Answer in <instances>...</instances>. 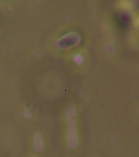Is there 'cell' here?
I'll list each match as a JSON object with an SVG mask.
<instances>
[]
</instances>
